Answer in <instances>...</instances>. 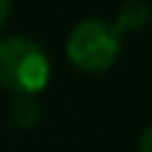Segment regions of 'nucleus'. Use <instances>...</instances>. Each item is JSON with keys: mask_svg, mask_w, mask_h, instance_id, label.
<instances>
[{"mask_svg": "<svg viewBox=\"0 0 152 152\" xmlns=\"http://www.w3.org/2000/svg\"><path fill=\"white\" fill-rule=\"evenodd\" d=\"M51 79V64L41 46L28 36L0 41V84L15 96H36Z\"/></svg>", "mask_w": 152, "mask_h": 152, "instance_id": "f257e3e1", "label": "nucleus"}, {"mask_svg": "<svg viewBox=\"0 0 152 152\" xmlns=\"http://www.w3.org/2000/svg\"><path fill=\"white\" fill-rule=\"evenodd\" d=\"M119 48L122 36L117 33V28L99 18L81 20L71 31L69 43H66L69 61L86 74H102L112 69L119 56Z\"/></svg>", "mask_w": 152, "mask_h": 152, "instance_id": "f03ea898", "label": "nucleus"}, {"mask_svg": "<svg viewBox=\"0 0 152 152\" xmlns=\"http://www.w3.org/2000/svg\"><path fill=\"white\" fill-rule=\"evenodd\" d=\"M147 20H150V8H147V3H142V0H129V3L119 10L117 23H112V26L117 28V33L122 36V33H127V31L142 28Z\"/></svg>", "mask_w": 152, "mask_h": 152, "instance_id": "7ed1b4c3", "label": "nucleus"}, {"mask_svg": "<svg viewBox=\"0 0 152 152\" xmlns=\"http://www.w3.org/2000/svg\"><path fill=\"white\" fill-rule=\"evenodd\" d=\"M10 114H13V122H15L18 127L28 129V127H33L38 122L41 107H38V102L33 96H18L15 102H13V107H10Z\"/></svg>", "mask_w": 152, "mask_h": 152, "instance_id": "20e7f679", "label": "nucleus"}, {"mask_svg": "<svg viewBox=\"0 0 152 152\" xmlns=\"http://www.w3.org/2000/svg\"><path fill=\"white\" fill-rule=\"evenodd\" d=\"M140 152H152V124L145 129V134L140 137Z\"/></svg>", "mask_w": 152, "mask_h": 152, "instance_id": "39448f33", "label": "nucleus"}, {"mask_svg": "<svg viewBox=\"0 0 152 152\" xmlns=\"http://www.w3.org/2000/svg\"><path fill=\"white\" fill-rule=\"evenodd\" d=\"M8 15H10V0H0V28L5 26Z\"/></svg>", "mask_w": 152, "mask_h": 152, "instance_id": "423d86ee", "label": "nucleus"}]
</instances>
